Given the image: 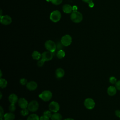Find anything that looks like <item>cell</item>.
Returning a JSON list of instances; mask_svg holds the SVG:
<instances>
[{"instance_id":"obj_1","label":"cell","mask_w":120,"mask_h":120,"mask_svg":"<svg viewBox=\"0 0 120 120\" xmlns=\"http://www.w3.org/2000/svg\"><path fill=\"white\" fill-rule=\"evenodd\" d=\"M71 20L75 23L80 22L83 18L82 14L79 11H73L70 15Z\"/></svg>"},{"instance_id":"obj_2","label":"cell","mask_w":120,"mask_h":120,"mask_svg":"<svg viewBox=\"0 0 120 120\" xmlns=\"http://www.w3.org/2000/svg\"><path fill=\"white\" fill-rule=\"evenodd\" d=\"M39 98L42 100L47 102L49 101L52 98V93L50 90H45L39 95Z\"/></svg>"},{"instance_id":"obj_3","label":"cell","mask_w":120,"mask_h":120,"mask_svg":"<svg viewBox=\"0 0 120 120\" xmlns=\"http://www.w3.org/2000/svg\"><path fill=\"white\" fill-rule=\"evenodd\" d=\"M61 13L59 11L54 10L51 13L50 18L52 22H57L60 21L61 18Z\"/></svg>"},{"instance_id":"obj_4","label":"cell","mask_w":120,"mask_h":120,"mask_svg":"<svg viewBox=\"0 0 120 120\" xmlns=\"http://www.w3.org/2000/svg\"><path fill=\"white\" fill-rule=\"evenodd\" d=\"M45 46L48 51L52 52L56 50L57 47L56 44L53 41L51 40H47L45 43Z\"/></svg>"},{"instance_id":"obj_5","label":"cell","mask_w":120,"mask_h":120,"mask_svg":"<svg viewBox=\"0 0 120 120\" xmlns=\"http://www.w3.org/2000/svg\"><path fill=\"white\" fill-rule=\"evenodd\" d=\"M39 107L38 103L36 100H32L30 102L28 105V109L29 111L35 112L37 111Z\"/></svg>"},{"instance_id":"obj_6","label":"cell","mask_w":120,"mask_h":120,"mask_svg":"<svg viewBox=\"0 0 120 120\" xmlns=\"http://www.w3.org/2000/svg\"><path fill=\"white\" fill-rule=\"evenodd\" d=\"M72 39L69 35H65L61 38V43L62 45L65 46L69 45L72 43Z\"/></svg>"},{"instance_id":"obj_7","label":"cell","mask_w":120,"mask_h":120,"mask_svg":"<svg viewBox=\"0 0 120 120\" xmlns=\"http://www.w3.org/2000/svg\"><path fill=\"white\" fill-rule=\"evenodd\" d=\"M84 105L88 109H92L95 107V103L93 99L87 98H86L84 101Z\"/></svg>"},{"instance_id":"obj_8","label":"cell","mask_w":120,"mask_h":120,"mask_svg":"<svg viewBox=\"0 0 120 120\" xmlns=\"http://www.w3.org/2000/svg\"><path fill=\"white\" fill-rule=\"evenodd\" d=\"M49 109L51 112H57L60 109V105L57 102L52 101L49 105Z\"/></svg>"},{"instance_id":"obj_9","label":"cell","mask_w":120,"mask_h":120,"mask_svg":"<svg viewBox=\"0 0 120 120\" xmlns=\"http://www.w3.org/2000/svg\"><path fill=\"white\" fill-rule=\"evenodd\" d=\"M53 57L52 52L50 51H45L41 54V58L45 61H49L51 60Z\"/></svg>"},{"instance_id":"obj_10","label":"cell","mask_w":120,"mask_h":120,"mask_svg":"<svg viewBox=\"0 0 120 120\" xmlns=\"http://www.w3.org/2000/svg\"><path fill=\"white\" fill-rule=\"evenodd\" d=\"M0 22L4 25H8L12 22V18L8 15L1 16H0Z\"/></svg>"},{"instance_id":"obj_11","label":"cell","mask_w":120,"mask_h":120,"mask_svg":"<svg viewBox=\"0 0 120 120\" xmlns=\"http://www.w3.org/2000/svg\"><path fill=\"white\" fill-rule=\"evenodd\" d=\"M18 103L19 106L22 109H24L28 107L29 103L28 101L26 100V99H25L24 98H20L18 100Z\"/></svg>"},{"instance_id":"obj_12","label":"cell","mask_w":120,"mask_h":120,"mask_svg":"<svg viewBox=\"0 0 120 120\" xmlns=\"http://www.w3.org/2000/svg\"><path fill=\"white\" fill-rule=\"evenodd\" d=\"M38 87V84L35 81H30L27 82L26 84L27 88L30 91L35 90Z\"/></svg>"},{"instance_id":"obj_13","label":"cell","mask_w":120,"mask_h":120,"mask_svg":"<svg viewBox=\"0 0 120 120\" xmlns=\"http://www.w3.org/2000/svg\"><path fill=\"white\" fill-rule=\"evenodd\" d=\"M55 74H56V76L57 78H61L62 77H63V76L64 75L65 71H64L63 69H62V68H57L56 70Z\"/></svg>"},{"instance_id":"obj_14","label":"cell","mask_w":120,"mask_h":120,"mask_svg":"<svg viewBox=\"0 0 120 120\" xmlns=\"http://www.w3.org/2000/svg\"><path fill=\"white\" fill-rule=\"evenodd\" d=\"M62 10L63 12L67 14L71 13L73 11L72 7L69 4H65L63 6Z\"/></svg>"},{"instance_id":"obj_15","label":"cell","mask_w":120,"mask_h":120,"mask_svg":"<svg viewBox=\"0 0 120 120\" xmlns=\"http://www.w3.org/2000/svg\"><path fill=\"white\" fill-rule=\"evenodd\" d=\"M107 93L109 96H112L116 94L117 92V89L113 86H109L107 89Z\"/></svg>"},{"instance_id":"obj_16","label":"cell","mask_w":120,"mask_h":120,"mask_svg":"<svg viewBox=\"0 0 120 120\" xmlns=\"http://www.w3.org/2000/svg\"><path fill=\"white\" fill-rule=\"evenodd\" d=\"M8 100L11 104H15L18 101V97L15 94H11L8 97Z\"/></svg>"},{"instance_id":"obj_17","label":"cell","mask_w":120,"mask_h":120,"mask_svg":"<svg viewBox=\"0 0 120 120\" xmlns=\"http://www.w3.org/2000/svg\"><path fill=\"white\" fill-rule=\"evenodd\" d=\"M3 117L4 120H14L15 118V114L12 112L6 113L4 115Z\"/></svg>"},{"instance_id":"obj_18","label":"cell","mask_w":120,"mask_h":120,"mask_svg":"<svg viewBox=\"0 0 120 120\" xmlns=\"http://www.w3.org/2000/svg\"><path fill=\"white\" fill-rule=\"evenodd\" d=\"M52 120H61L62 117V115L59 113L57 112H54L53 114H52L51 117Z\"/></svg>"},{"instance_id":"obj_19","label":"cell","mask_w":120,"mask_h":120,"mask_svg":"<svg viewBox=\"0 0 120 120\" xmlns=\"http://www.w3.org/2000/svg\"><path fill=\"white\" fill-rule=\"evenodd\" d=\"M32 57L33 59L36 60H39L41 57V53L38 51H35L33 52L32 54Z\"/></svg>"},{"instance_id":"obj_20","label":"cell","mask_w":120,"mask_h":120,"mask_svg":"<svg viewBox=\"0 0 120 120\" xmlns=\"http://www.w3.org/2000/svg\"><path fill=\"white\" fill-rule=\"evenodd\" d=\"M56 56L59 59H62L63 58H64L65 56V52L62 50H59L57 53H56Z\"/></svg>"},{"instance_id":"obj_21","label":"cell","mask_w":120,"mask_h":120,"mask_svg":"<svg viewBox=\"0 0 120 120\" xmlns=\"http://www.w3.org/2000/svg\"><path fill=\"white\" fill-rule=\"evenodd\" d=\"M27 120H39V118L36 114H31L28 116Z\"/></svg>"},{"instance_id":"obj_22","label":"cell","mask_w":120,"mask_h":120,"mask_svg":"<svg viewBox=\"0 0 120 120\" xmlns=\"http://www.w3.org/2000/svg\"><path fill=\"white\" fill-rule=\"evenodd\" d=\"M8 82L6 80L3 78H0V87L1 88H5L7 87Z\"/></svg>"},{"instance_id":"obj_23","label":"cell","mask_w":120,"mask_h":120,"mask_svg":"<svg viewBox=\"0 0 120 120\" xmlns=\"http://www.w3.org/2000/svg\"><path fill=\"white\" fill-rule=\"evenodd\" d=\"M29 110L27 108L22 109V110L20 112L21 114L23 116H25L29 114Z\"/></svg>"},{"instance_id":"obj_24","label":"cell","mask_w":120,"mask_h":120,"mask_svg":"<svg viewBox=\"0 0 120 120\" xmlns=\"http://www.w3.org/2000/svg\"><path fill=\"white\" fill-rule=\"evenodd\" d=\"M16 109L15 104H11L9 106V110L10 112H13L15 111Z\"/></svg>"},{"instance_id":"obj_25","label":"cell","mask_w":120,"mask_h":120,"mask_svg":"<svg viewBox=\"0 0 120 120\" xmlns=\"http://www.w3.org/2000/svg\"><path fill=\"white\" fill-rule=\"evenodd\" d=\"M50 1H51L52 3L54 5H58L61 3L62 0H50Z\"/></svg>"},{"instance_id":"obj_26","label":"cell","mask_w":120,"mask_h":120,"mask_svg":"<svg viewBox=\"0 0 120 120\" xmlns=\"http://www.w3.org/2000/svg\"><path fill=\"white\" fill-rule=\"evenodd\" d=\"M109 82L112 84H115L117 81L116 78L115 77L111 76L109 78Z\"/></svg>"},{"instance_id":"obj_27","label":"cell","mask_w":120,"mask_h":120,"mask_svg":"<svg viewBox=\"0 0 120 120\" xmlns=\"http://www.w3.org/2000/svg\"><path fill=\"white\" fill-rule=\"evenodd\" d=\"M45 61L43 60V59H41V60H39L38 61V63H37V65L38 67H42L43 66V65L44 64V63Z\"/></svg>"},{"instance_id":"obj_28","label":"cell","mask_w":120,"mask_h":120,"mask_svg":"<svg viewBox=\"0 0 120 120\" xmlns=\"http://www.w3.org/2000/svg\"><path fill=\"white\" fill-rule=\"evenodd\" d=\"M43 115H45V116H47V117H48V118H51V117H52V113H51V111H45V112H44V113H43Z\"/></svg>"},{"instance_id":"obj_29","label":"cell","mask_w":120,"mask_h":120,"mask_svg":"<svg viewBox=\"0 0 120 120\" xmlns=\"http://www.w3.org/2000/svg\"><path fill=\"white\" fill-rule=\"evenodd\" d=\"M27 80L25 78H22L20 80V83L22 85H24L25 84H27Z\"/></svg>"},{"instance_id":"obj_30","label":"cell","mask_w":120,"mask_h":120,"mask_svg":"<svg viewBox=\"0 0 120 120\" xmlns=\"http://www.w3.org/2000/svg\"><path fill=\"white\" fill-rule=\"evenodd\" d=\"M115 87L117 90H120V80L116 82L115 83Z\"/></svg>"},{"instance_id":"obj_31","label":"cell","mask_w":120,"mask_h":120,"mask_svg":"<svg viewBox=\"0 0 120 120\" xmlns=\"http://www.w3.org/2000/svg\"><path fill=\"white\" fill-rule=\"evenodd\" d=\"M39 120H49V118L43 115L39 118Z\"/></svg>"},{"instance_id":"obj_32","label":"cell","mask_w":120,"mask_h":120,"mask_svg":"<svg viewBox=\"0 0 120 120\" xmlns=\"http://www.w3.org/2000/svg\"><path fill=\"white\" fill-rule=\"evenodd\" d=\"M0 118H2V116H4V110L3 109L2 106H0Z\"/></svg>"},{"instance_id":"obj_33","label":"cell","mask_w":120,"mask_h":120,"mask_svg":"<svg viewBox=\"0 0 120 120\" xmlns=\"http://www.w3.org/2000/svg\"><path fill=\"white\" fill-rule=\"evenodd\" d=\"M115 115L117 117H119L120 118V110H116V111H115Z\"/></svg>"},{"instance_id":"obj_34","label":"cell","mask_w":120,"mask_h":120,"mask_svg":"<svg viewBox=\"0 0 120 120\" xmlns=\"http://www.w3.org/2000/svg\"><path fill=\"white\" fill-rule=\"evenodd\" d=\"M83 2H86V3H90V2H92V1H93V0H82Z\"/></svg>"},{"instance_id":"obj_35","label":"cell","mask_w":120,"mask_h":120,"mask_svg":"<svg viewBox=\"0 0 120 120\" xmlns=\"http://www.w3.org/2000/svg\"><path fill=\"white\" fill-rule=\"evenodd\" d=\"M94 6V4L93 2H91L90 3H89V6L90 7V8H93Z\"/></svg>"},{"instance_id":"obj_36","label":"cell","mask_w":120,"mask_h":120,"mask_svg":"<svg viewBox=\"0 0 120 120\" xmlns=\"http://www.w3.org/2000/svg\"><path fill=\"white\" fill-rule=\"evenodd\" d=\"M73 8V11H77V8L76 6H74L72 7Z\"/></svg>"},{"instance_id":"obj_37","label":"cell","mask_w":120,"mask_h":120,"mask_svg":"<svg viewBox=\"0 0 120 120\" xmlns=\"http://www.w3.org/2000/svg\"><path fill=\"white\" fill-rule=\"evenodd\" d=\"M63 120H74L72 119V118H67V119H65Z\"/></svg>"},{"instance_id":"obj_38","label":"cell","mask_w":120,"mask_h":120,"mask_svg":"<svg viewBox=\"0 0 120 120\" xmlns=\"http://www.w3.org/2000/svg\"><path fill=\"white\" fill-rule=\"evenodd\" d=\"M2 76V72H1V70H0V77H1Z\"/></svg>"},{"instance_id":"obj_39","label":"cell","mask_w":120,"mask_h":120,"mask_svg":"<svg viewBox=\"0 0 120 120\" xmlns=\"http://www.w3.org/2000/svg\"><path fill=\"white\" fill-rule=\"evenodd\" d=\"M2 98V93L1 92H0V99H1Z\"/></svg>"},{"instance_id":"obj_40","label":"cell","mask_w":120,"mask_h":120,"mask_svg":"<svg viewBox=\"0 0 120 120\" xmlns=\"http://www.w3.org/2000/svg\"><path fill=\"white\" fill-rule=\"evenodd\" d=\"M47 1H50V0H46Z\"/></svg>"},{"instance_id":"obj_41","label":"cell","mask_w":120,"mask_h":120,"mask_svg":"<svg viewBox=\"0 0 120 120\" xmlns=\"http://www.w3.org/2000/svg\"><path fill=\"white\" fill-rule=\"evenodd\" d=\"M0 120H2V118H0Z\"/></svg>"},{"instance_id":"obj_42","label":"cell","mask_w":120,"mask_h":120,"mask_svg":"<svg viewBox=\"0 0 120 120\" xmlns=\"http://www.w3.org/2000/svg\"></svg>"}]
</instances>
